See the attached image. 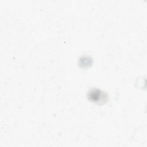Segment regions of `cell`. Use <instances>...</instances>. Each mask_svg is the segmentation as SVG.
Instances as JSON below:
<instances>
[{"instance_id": "6da1fadb", "label": "cell", "mask_w": 147, "mask_h": 147, "mask_svg": "<svg viewBox=\"0 0 147 147\" xmlns=\"http://www.w3.org/2000/svg\"><path fill=\"white\" fill-rule=\"evenodd\" d=\"M88 96L91 100L95 102L106 100L107 98L105 93L96 89L93 90L90 92L88 94Z\"/></svg>"}]
</instances>
